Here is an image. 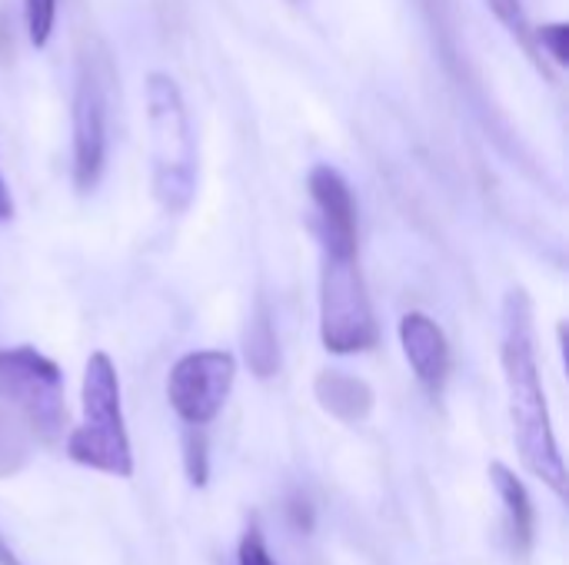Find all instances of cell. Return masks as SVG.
<instances>
[{
    "instance_id": "obj_1",
    "label": "cell",
    "mask_w": 569,
    "mask_h": 565,
    "mask_svg": "<svg viewBox=\"0 0 569 565\" xmlns=\"http://www.w3.org/2000/svg\"><path fill=\"white\" fill-rule=\"evenodd\" d=\"M500 363L510 396V423L523 466L547 483L557 496L567 500V463L557 446V433L550 423V406L537 363V330H533V303L523 286L510 290L503 303V340Z\"/></svg>"
},
{
    "instance_id": "obj_2",
    "label": "cell",
    "mask_w": 569,
    "mask_h": 565,
    "mask_svg": "<svg viewBox=\"0 0 569 565\" xmlns=\"http://www.w3.org/2000/svg\"><path fill=\"white\" fill-rule=\"evenodd\" d=\"M150 133V186L167 213H183L197 193V143L183 93L170 73L153 70L143 83Z\"/></svg>"
},
{
    "instance_id": "obj_3",
    "label": "cell",
    "mask_w": 569,
    "mask_h": 565,
    "mask_svg": "<svg viewBox=\"0 0 569 565\" xmlns=\"http://www.w3.org/2000/svg\"><path fill=\"white\" fill-rule=\"evenodd\" d=\"M80 423L67 440V456L103 476H133V450L120 410V380L107 353H90L80 383Z\"/></svg>"
},
{
    "instance_id": "obj_4",
    "label": "cell",
    "mask_w": 569,
    "mask_h": 565,
    "mask_svg": "<svg viewBox=\"0 0 569 565\" xmlns=\"http://www.w3.org/2000/svg\"><path fill=\"white\" fill-rule=\"evenodd\" d=\"M0 400L27 423L37 440L57 443L67 406L63 373L50 356L37 353L33 346L0 350Z\"/></svg>"
},
{
    "instance_id": "obj_5",
    "label": "cell",
    "mask_w": 569,
    "mask_h": 565,
    "mask_svg": "<svg viewBox=\"0 0 569 565\" xmlns=\"http://www.w3.org/2000/svg\"><path fill=\"white\" fill-rule=\"evenodd\" d=\"M320 340L330 353L350 356L377 346V320L357 256L323 253L320 270Z\"/></svg>"
},
{
    "instance_id": "obj_6",
    "label": "cell",
    "mask_w": 569,
    "mask_h": 565,
    "mask_svg": "<svg viewBox=\"0 0 569 565\" xmlns=\"http://www.w3.org/2000/svg\"><path fill=\"white\" fill-rule=\"evenodd\" d=\"M237 380V360L223 350H197L173 363L167 400L187 426H207L220 416Z\"/></svg>"
},
{
    "instance_id": "obj_7",
    "label": "cell",
    "mask_w": 569,
    "mask_h": 565,
    "mask_svg": "<svg viewBox=\"0 0 569 565\" xmlns=\"http://www.w3.org/2000/svg\"><path fill=\"white\" fill-rule=\"evenodd\" d=\"M107 160V83L93 60H80L73 90V186L90 193Z\"/></svg>"
},
{
    "instance_id": "obj_8",
    "label": "cell",
    "mask_w": 569,
    "mask_h": 565,
    "mask_svg": "<svg viewBox=\"0 0 569 565\" xmlns=\"http://www.w3.org/2000/svg\"><path fill=\"white\" fill-rule=\"evenodd\" d=\"M310 200L317 206V226H320V240H323V253H337V256H357V203L350 193V183L343 180L340 170L320 163L310 170Z\"/></svg>"
},
{
    "instance_id": "obj_9",
    "label": "cell",
    "mask_w": 569,
    "mask_h": 565,
    "mask_svg": "<svg viewBox=\"0 0 569 565\" xmlns=\"http://www.w3.org/2000/svg\"><path fill=\"white\" fill-rule=\"evenodd\" d=\"M400 346H403L417 380L430 393H440L450 376V343H447L443 330L427 313H407L400 320Z\"/></svg>"
},
{
    "instance_id": "obj_10",
    "label": "cell",
    "mask_w": 569,
    "mask_h": 565,
    "mask_svg": "<svg viewBox=\"0 0 569 565\" xmlns=\"http://www.w3.org/2000/svg\"><path fill=\"white\" fill-rule=\"evenodd\" d=\"M313 396L323 413L340 423H363L373 413V386L343 370H320L313 380Z\"/></svg>"
},
{
    "instance_id": "obj_11",
    "label": "cell",
    "mask_w": 569,
    "mask_h": 565,
    "mask_svg": "<svg viewBox=\"0 0 569 565\" xmlns=\"http://www.w3.org/2000/svg\"><path fill=\"white\" fill-rule=\"evenodd\" d=\"M490 480L503 500V509H507V519H510V533H513V546L520 553H530L533 546V529H537V513H533V500L523 486V480L503 466V463H493L490 466Z\"/></svg>"
},
{
    "instance_id": "obj_12",
    "label": "cell",
    "mask_w": 569,
    "mask_h": 565,
    "mask_svg": "<svg viewBox=\"0 0 569 565\" xmlns=\"http://www.w3.org/2000/svg\"><path fill=\"white\" fill-rule=\"evenodd\" d=\"M243 353H247V366L257 380H270L277 376L280 370V343H277V333H273V320H270V310L260 303L250 326H247V336H243Z\"/></svg>"
},
{
    "instance_id": "obj_13",
    "label": "cell",
    "mask_w": 569,
    "mask_h": 565,
    "mask_svg": "<svg viewBox=\"0 0 569 565\" xmlns=\"http://www.w3.org/2000/svg\"><path fill=\"white\" fill-rule=\"evenodd\" d=\"M33 433L27 430V423L10 410V406H0V480H10L17 476L30 456H33Z\"/></svg>"
},
{
    "instance_id": "obj_14",
    "label": "cell",
    "mask_w": 569,
    "mask_h": 565,
    "mask_svg": "<svg viewBox=\"0 0 569 565\" xmlns=\"http://www.w3.org/2000/svg\"><path fill=\"white\" fill-rule=\"evenodd\" d=\"M183 466H187V480L203 490L210 480V446L203 436V426H190L183 433Z\"/></svg>"
},
{
    "instance_id": "obj_15",
    "label": "cell",
    "mask_w": 569,
    "mask_h": 565,
    "mask_svg": "<svg viewBox=\"0 0 569 565\" xmlns=\"http://www.w3.org/2000/svg\"><path fill=\"white\" fill-rule=\"evenodd\" d=\"M23 17H27V37L37 50L47 47L57 20V0H23Z\"/></svg>"
},
{
    "instance_id": "obj_16",
    "label": "cell",
    "mask_w": 569,
    "mask_h": 565,
    "mask_svg": "<svg viewBox=\"0 0 569 565\" xmlns=\"http://www.w3.org/2000/svg\"><path fill=\"white\" fill-rule=\"evenodd\" d=\"M487 7L493 10V17L527 47V53H533L537 57V50H533V33H530V27H527V13H523V3L520 0H487Z\"/></svg>"
},
{
    "instance_id": "obj_17",
    "label": "cell",
    "mask_w": 569,
    "mask_h": 565,
    "mask_svg": "<svg viewBox=\"0 0 569 565\" xmlns=\"http://www.w3.org/2000/svg\"><path fill=\"white\" fill-rule=\"evenodd\" d=\"M533 40L553 57V63H560V67H567L569 60V23L563 20H557V23H543V27H537V33H533Z\"/></svg>"
},
{
    "instance_id": "obj_18",
    "label": "cell",
    "mask_w": 569,
    "mask_h": 565,
    "mask_svg": "<svg viewBox=\"0 0 569 565\" xmlns=\"http://www.w3.org/2000/svg\"><path fill=\"white\" fill-rule=\"evenodd\" d=\"M237 565H277L273 563V556H270V549H267V539H263V533H260L257 523H253V526L243 533V539H240Z\"/></svg>"
},
{
    "instance_id": "obj_19",
    "label": "cell",
    "mask_w": 569,
    "mask_h": 565,
    "mask_svg": "<svg viewBox=\"0 0 569 565\" xmlns=\"http://www.w3.org/2000/svg\"><path fill=\"white\" fill-rule=\"evenodd\" d=\"M287 516H290L293 529H300V533H310L313 529V509H310V503L303 496H297V500L287 503Z\"/></svg>"
},
{
    "instance_id": "obj_20",
    "label": "cell",
    "mask_w": 569,
    "mask_h": 565,
    "mask_svg": "<svg viewBox=\"0 0 569 565\" xmlns=\"http://www.w3.org/2000/svg\"><path fill=\"white\" fill-rule=\"evenodd\" d=\"M13 57V23H10V13L0 7V63H10Z\"/></svg>"
},
{
    "instance_id": "obj_21",
    "label": "cell",
    "mask_w": 569,
    "mask_h": 565,
    "mask_svg": "<svg viewBox=\"0 0 569 565\" xmlns=\"http://www.w3.org/2000/svg\"><path fill=\"white\" fill-rule=\"evenodd\" d=\"M13 216V200H10V190L0 176V220H10Z\"/></svg>"
},
{
    "instance_id": "obj_22",
    "label": "cell",
    "mask_w": 569,
    "mask_h": 565,
    "mask_svg": "<svg viewBox=\"0 0 569 565\" xmlns=\"http://www.w3.org/2000/svg\"><path fill=\"white\" fill-rule=\"evenodd\" d=\"M0 565H23L20 559H17V553L10 549V543L0 536Z\"/></svg>"
}]
</instances>
